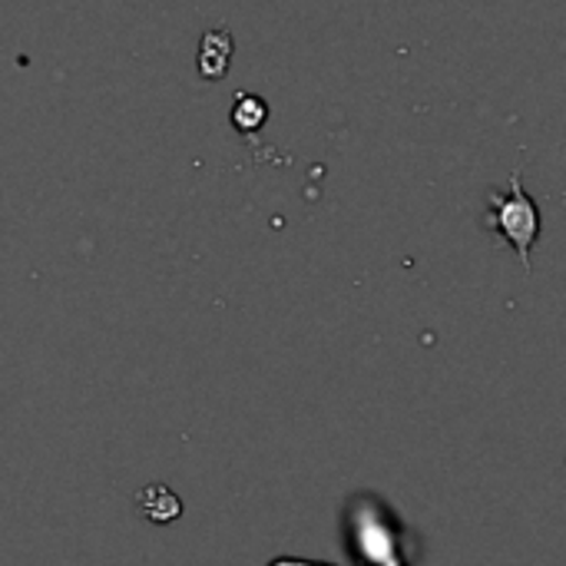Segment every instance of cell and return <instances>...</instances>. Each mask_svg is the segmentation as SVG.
I'll return each instance as SVG.
<instances>
[{"instance_id":"cell-1","label":"cell","mask_w":566,"mask_h":566,"mask_svg":"<svg viewBox=\"0 0 566 566\" xmlns=\"http://www.w3.org/2000/svg\"><path fill=\"white\" fill-rule=\"evenodd\" d=\"M488 206L491 212L484 216V226L494 229L521 259L524 272L531 275L534 269V245L541 239V206L537 199L524 189V169H514L511 179H507V189L504 192H491L488 196Z\"/></svg>"},{"instance_id":"cell-2","label":"cell","mask_w":566,"mask_h":566,"mask_svg":"<svg viewBox=\"0 0 566 566\" xmlns=\"http://www.w3.org/2000/svg\"><path fill=\"white\" fill-rule=\"evenodd\" d=\"M358 507L361 511H352L348 524L352 531L348 534H365V537H375V547H368L365 554H358L368 566H405L398 547L391 544L395 541V524L391 521H381L385 514H375L371 504L365 497H358Z\"/></svg>"},{"instance_id":"cell-3","label":"cell","mask_w":566,"mask_h":566,"mask_svg":"<svg viewBox=\"0 0 566 566\" xmlns=\"http://www.w3.org/2000/svg\"><path fill=\"white\" fill-rule=\"evenodd\" d=\"M136 507L149 524H172L182 514V501L166 484H146L136 497Z\"/></svg>"},{"instance_id":"cell-4","label":"cell","mask_w":566,"mask_h":566,"mask_svg":"<svg viewBox=\"0 0 566 566\" xmlns=\"http://www.w3.org/2000/svg\"><path fill=\"white\" fill-rule=\"evenodd\" d=\"M232 63V33L229 30H209L199 46V73L206 80H222Z\"/></svg>"},{"instance_id":"cell-5","label":"cell","mask_w":566,"mask_h":566,"mask_svg":"<svg viewBox=\"0 0 566 566\" xmlns=\"http://www.w3.org/2000/svg\"><path fill=\"white\" fill-rule=\"evenodd\" d=\"M265 119H269V106H265L262 96H255V93H239V96H235V106H232V123H235V129L255 133Z\"/></svg>"},{"instance_id":"cell-6","label":"cell","mask_w":566,"mask_h":566,"mask_svg":"<svg viewBox=\"0 0 566 566\" xmlns=\"http://www.w3.org/2000/svg\"><path fill=\"white\" fill-rule=\"evenodd\" d=\"M269 566H338V564H322V560H305V557H279Z\"/></svg>"}]
</instances>
